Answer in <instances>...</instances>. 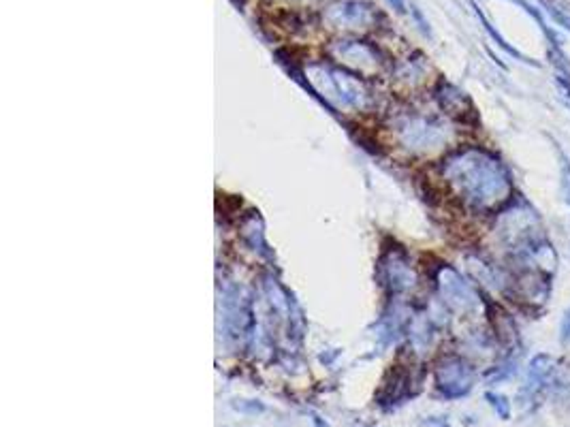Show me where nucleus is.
Segmentation results:
<instances>
[{
    "instance_id": "obj_2",
    "label": "nucleus",
    "mask_w": 570,
    "mask_h": 427,
    "mask_svg": "<svg viewBox=\"0 0 570 427\" xmlns=\"http://www.w3.org/2000/svg\"><path fill=\"white\" fill-rule=\"evenodd\" d=\"M438 286H440L444 301L453 310H459V312H472V310L479 305V295L475 293V288L470 286L455 269L442 267Z\"/></svg>"
},
{
    "instance_id": "obj_4",
    "label": "nucleus",
    "mask_w": 570,
    "mask_h": 427,
    "mask_svg": "<svg viewBox=\"0 0 570 427\" xmlns=\"http://www.w3.org/2000/svg\"><path fill=\"white\" fill-rule=\"evenodd\" d=\"M515 284H519L521 299L529 301L532 305H543L549 299V293H551V284H549L547 276L538 269H527Z\"/></svg>"
},
{
    "instance_id": "obj_7",
    "label": "nucleus",
    "mask_w": 570,
    "mask_h": 427,
    "mask_svg": "<svg viewBox=\"0 0 570 427\" xmlns=\"http://www.w3.org/2000/svg\"><path fill=\"white\" fill-rule=\"evenodd\" d=\"M562 336H564V340L566 338L570 340V310L564 314V321H562Z\"/></svg>"
},
{
    "instance_id": "obj_5",
    "label": "nucleus",
    "mask_w": 570,
    "mask_h": 427,
    "mask_svg": "<svg viewBox=\"0 0 570 427\" xmlns=\"http://www.w3.org/2000/svg\"><path fill=\"white\" fill-rule=\"evenodd\" d=\"M440 96V103L446 111H457L461 113L464 107L468 105V99L466 94H461L459 90H455L453 86H446V94H438Z\"/></svg>"
},
{
    "instance_id": "obj_6",
    "label": "nucleus",
    "mask_w": 570,
    "mask_h": 427,
    "mask_svg": "<svg viewBox=\"0 0 570 427\" xmlns=\"http://www.w3.org/2000/svg\"><path fill=\"white\" fill-rule=\"evenodd\" d=\"M560 157H562V186H564L566 201L570 205V161L564 157V152H560Z\"/></svg>"
},
{
    "instance_id": "obj_1",
    "label": "nucleus",
    "mask_w": 570,
    "mask_h": 427,
    "mask_svg": "<svg viewBox=\"0 0 570 427\" xmlns=\"http://www.w3.org/2000/svg\"><path fill=\"white\" fill-rule=\"evenodd\" d=\"M442 173L457 195L479 211L494 209L513 195V182L504 163L481 148H466L448 157Z\"/></svg>"
},
{
    "instance_id": "obj_3",
    "label": "nucleus",
    "mask_w": 570,
    "mask_h": 427,
    "mask_svg": "<svg viewBox=\"0 0 570 427\" xmlns=\"http://www.w3.org/2000/svg\"><path fill=\"white\" fill-rule=\"evenodd\" d=\"M444 141H446V132H444V126L438 122L421 118L406 126V143L412 148L429 150V148H438Z\"/></svg>"
},
{
    "instance_id": "obj_8",
    "label": "nucleus",
    "mask_w": 570,
    "mask_h": 427,
    "mask_svg": "<svg viewBox=\"0 0 570 427\" xmlns=\"http://www.w3.org/2000/svg\"><path fill=\"white\" fill-rule=\"evenodd\" d=\"M387 3H389L393 9H396L398 13H404V11H406V7H404V0H387Z\"/></svg>"
}]
</instances>
